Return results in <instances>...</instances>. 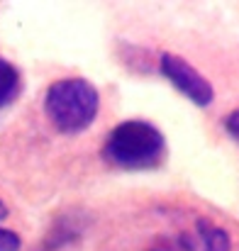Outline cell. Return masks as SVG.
I'll list each match as a JSON object with an SVG mask.
<instances>
[{
    "label": "cell",
    "instance_id": "52a82bcc",
    "mask_svg": "<svg viewBox=\"0 0 239 251\" xmlns=\"http://www.w3.org/2000/svg\"><path fill=\"white\" fill-rule=\"evenodd\" d=\"M225 129L230 132V137H235L239 142V107L237 110H232L227 117H225Z\"/></svg>",
    "mask_w": 239,
    "mask_h": 251
},
{
    "label": "cell",
    "instance_id": "7a4b0ae2",
    "mask_svg": "<svg viewBox=\"0 0 239 251\" xmlns=\"http://www.w3.org/2000/svg\"><path fill=\"white\" fill-rule=\"evenodd\" d=\"M100 110L98 88L85 78H61L47 88L44 112L61 134H79L88 129Z\"/></svg>",
    "mask_w": 239,
    "mask_h": 251
},
{
    "label": "cell",
    "instance_id": "8992f818",
    "mask_svg": "<svg viewBox=\"0 0 239 251\" xmlns=\"http://www.w3.org/2000/svg\"><path fill=\"white\" fill-rule=\"evenodd\" d=\"M22 242L15 232L10 229H0V251H20Z\"/></svg>",
    "mask_w": 239,
    "mask_h": 251
},
{
    "label": "cell",
    "instance_id": "ba28073f",
    "mask_svg": "<svg viewBox=\"0 0 239 251\" xmlns=\"http://www.w3.org/2000/svg\"><path fill=\"white\" fill-rule=\"evenodd\" d=\"M5 217H7V205L0 200V220H5Z\"/></svg>",
    "mask_w": 239,
    "mask_h": 251
},
{
    "label": "cell",
    "instance_id": "277c9868",
    "mask_svg": "<svg viewBox=\"0 0 239 251\" xmlns=\"http://www.w3.org/2000/svg\"><path fill=\"white\" fill-rule=\"evenodd\" d=\"M198 239H200L203 251H230L232 249L230 234L222 227H217L215 222H210L208 217H200L198 220Z\"/></svg>",
    "mask_w": 239,
    "mask_h": 251
},
{
    "label": "cell",
    "instance_id": "5b68a950",
    "mask_svg": "<svg viewBox=\"0 0 239 251\" xmlns=\"http://www.w3.org/2000/svg\"><path fill=\"white\" fill-rule=\"evenodd\" d=\"M22 90V76L12 61L0 56V107H7Z\"/></svg>",
    "mask_w": 239,
    "mask_h": 251
},
{
    "label": "cell",
    "instance_id": "3957f363",
    "mask_svg": "<svg viewBox=\"0 0 239 251\" xmlns=\"http://www.w3.org/2000/svg\"><path fill=\"white\" fill-rule=\"evenodd\" d=\"M159 69H161V74H163V78L173 85L176 90H181L193 105H198V107L212 105V100H215V88H212V83L195 66H190L183 56L171 54V51L161 54Z\"/></svg>",
    "mask_w": 239,
    "mask_h": 251
},
{
    "label": "cell",
    "instance_id": "6da1fadb",
    "mask_svg": "<svg viewBox=\"0 0 239 251\" xmlns=\"http://www.w3.org/2000/svg\"><path fill=\"white\" fill-rule=\"evenodd\" d=\"M103 156L125 171H149L163 164L166 139L159 127L147 120H125L107 134Z\"/></svg>",
    "mask_w": 239,
    "mask_h": 251
}]
</instances>
